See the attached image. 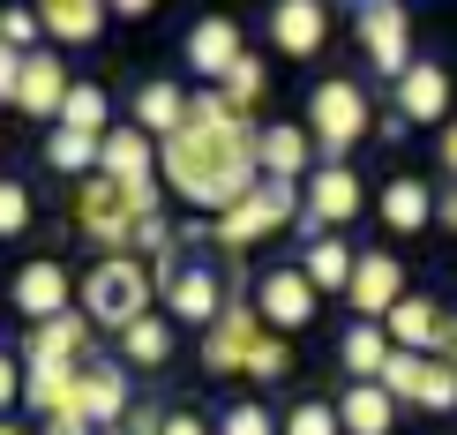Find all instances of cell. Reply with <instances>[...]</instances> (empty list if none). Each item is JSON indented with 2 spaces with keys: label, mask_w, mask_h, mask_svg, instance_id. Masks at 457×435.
I'll use <instances>...</instances> for the list:
<instances>
[{
  "label": "cell",
  "mask_w": 457,
  "mask_h": 435,
  "mask_svg": "<svg viewBox=\"0 0 457 435\" xmlns=\"http://www.w3.org/2000/svg\"><path fill=\"white\" fill-rule=\"evenodd\" d=\"M165 196L187 203L203 218H225L233 203H247L262 188V121H240L218 90H195V113L173 143L158 150Z\"/></svg>",
  "instance_id": "cell-1"
},
{
  "label": "cell",
  "mask_w": 457,
  "mask_h": 435,
  "mask_svg": "<svg viewBox=\"0 0 457 435\" xmlns=\"http://www.w3.org/2000/svg\"><path fill=\"white\" fill-rule=\"evenodd\" d=\"M293 218H308V188L300 180H262L247 203H233L225 218L203 225V240H211L218 255H247V248H262L270 233H285Z\"/></svg>",
  "instance_id": "cell-2"
},
{
  "label": "cell",
  "mask_w": 457,
  "mask_h": 435,
  "mask_svg": "<svg viewBox=\"0 0 457 435\" xmlns=\"http://www.w3.org/2000/svg\"><path fill=\"white\" fill-rule=\"evenodd\" d=\"M150 293H158V271L143 255H98L83 278V315L98 330H136L150 315Z\"/></svg>",
  "instance_id": "cell-3"
},
{
  "label": "cell",
  "mask_w": 457,
  "mask_h": 435,
  "mask_svg": "<svg viewBox=\"0 0 457 435\" xmlns=\"http://www.w3.org/2000/svg\"><path fill=\"white\" fill-rule=\"evenodd\" d=\"M375 105H368V83H353V75H330V83H315L308 98V136L322 150V165H345V150H360L375 136Z\"/></svg>",
  "instance_id": "cell-4"
},
{
  "label": "cell",
  "mask_w": 457,
  "mask_h": 435,
  "mask_svg": "<svg viewBox=\"0 0 457 435\" xmlns=\"http://www.w3.org/2000/svg\"><path fill=\"white\" fill-rule=\"evenodd\" d=\"M353 30H360V53H368V68L383 75V83L397 90L412 75V15L397 8V0H368V8H353Z\"/></svg>",
  "instance_id": "cell-5"
},
{
  "label": "cell",
  "mask_w": 457,
  "mask_h": 435,
  "mask_svg": "<svg viewBox=\"0 0 457 435\" xmlns=\"http://www.w3.org/2000/svg\"><path fill=\"white\" fill-rule=\"evenodd\" d=\"M75 225H83V240H98L105 255H128V240H136V203H128V188L120 180H83L75 188Z\"/></svg>",
  "instance_id": "cell-6"
},
{
  "label": "cell",
  "mask_w": 457,
  "mask_h": 435,
  "mask_svg": "<svg viewBox=\"0 0 457 435\" xmlns=\"http://www.w3.org/2000/svg\"><path fill=\"white\" fill-rule=\"evenodd\" d=\"M262 308V323H270L278 338H293V330H308L315 323V308H322V293L308 286V271L300 263H270V271L255 278V293H247Z\"/></svg>",
  "instance_id": "cell-7"
},
{
  "label": "cell",
  "mask_w": 457,
  "mask_h": 435,
  "mask_svg": "<svg viewBox=\"0 0 457 435\" xmlns=\"http://www.w3.org/2000/svg\"><path fill=\"white\" fill-rule=\"evenodd\" d=\"M262 338H270L262 308H255V300H233V308H225V323L203 330V368H211L218 383H233V375H247V361H255Z\"/></svg>",
  "instance_id": "cell-8"
},
{
  "label": "cell",
  "mask_w": 457,
  "mask_h": 435,
  "mask_svg": "<svg viewBox=\"0 0 457 435\" xmlns=\"http://www.w3.org/2000/svg\"><path fill=\"white\" fill-rule=\"evenodd\" d=\"M368 211V188H360V173L353 165H315L308 173V240H322V233H345V225Z\"/></svg>",
  "instance_id": "cell-9"
},
{
  "label": "cell",
  "mask_w": 457,
  "mask_h": 435,
  "mask_svg": "<svg viewBox=\"0 0 457 435\" xmlns=\"http://www.w3.org/2000/svg\"><path fill=\"white\" fill-rule=\"evenodd\" d=\"M225 308H233V300L218 293V263H180V271H173V286H165V315H173V323L218 330Z\"/></svg>",
  "instance_id": "cell-10"
},
{
  "label": "cell",
  "mask_w": 457,
  "mask_h": 435,
  "mask_svg": "<svg viewBox=\"0 0 457 435\" xmlns=\"http://www.w3.org/2000/svg\"><path fill=\"white\" fill-rule=\"evenodd\" d=\"M68 98H75V75L61 68V53L46 46V53H30V61H23V83H15V98H8V105H23L30 121H53V128H61Z\"/></svg>",
  "instance_id": "cell-11"
},
{
  "label": "cell",
  "mask_w": 457,
  "mask_h": 435,
  "mask_svg": "<svg viewBox=\"0 0 457 435\" xmlns=\"http://www.w3.org/2000/svg\"><path fill=\"white\" fill-rule=\"evenodd\" d=\"M390 113L405 128H450V75H443V61H412V75L390 90Z\"/></svg>",
  "instance_id": "cell-12"
},
{
  "label": "cell",
  "mask_w": 457,
  "mask_h": 435,
  "mask_svg": "<svg viewBox=\"0 0 457 435\" xmlns=\"http://www.w3.org/2000/svg\"><path fill=\"white\" fill-rule=\"evenodd\" d=\"M240 61H247V38H240V23H233V15H203V23L187 30V68H195L211 90H218Z\"/></svg>",
  "instance_id": "cell-13"
},
{
  "label": "cell",
  "mask_w": 457,
  "mask_h": 435,
  "mask_svg": "<svg viewBox=\"0 0 457 435\" xmlns=\"http://www.w3.org/2000/svg\"><path fill=\"white\" fill-rule=\"evenodd\" d=\"M23 406L37 413V421L83 413V368L75 361H23Z\"/></svg>",
  "instance_id": "cell-14"
},
{
  "label": "cell",
  "mask_w": 457,
  "mask_h": 435,
  "mask_svg": "<svg viewBox=\"0 0 457 435\" xmlns=\"http://www.w3.org/2000/svg\"><path fill=\"white\" fill-rule=\"evenodd\" d=\"M405 300V263L397 255H360V271H353V293H345V308L360 315V323H383V315Z\"/></svg>",
  "instance_id": "cell-15"
},
{
  "label": "cell",
  "mask_w": 457,
  "mask_h": 435,
  "mask_svg": "<svg viewBox=\"0 0 457 435\" xmlns=\"http://www.w3.org/2000/svg\"><path fill=\"white\" fill-rule=\"evenodd\" d=\"M322 165V150L308 136V121H262V180H300Z\"/></svg>",
  "instance_id": "cell-16"
},
{
  "label": "cell",
  "mask_w": 457,
  "mask_h": 435,
  "mask_svg": "<svg viewBox=\"0 0 457 435\" xmlns=\"http://www.w3.org/2000/svg\"><path fill=\"white\" fill-rule=\"evenodd\" d=\"M75 308V286H68V271L61 263H23V271H15V315H23V323L37 330V323H53V315H68Z\"/></svg>",
  "instance_id": "cell-17"
},
{
  "label": "cell",
  "mask_w": 457,
  "mask_h": 435,
  "mask_svg": "<svg viewBox=\"0 0 457 435\" xmlns=\"http://www.w3.org/2000/svg\"><path fill=\"white\" fill-rule=\"evenodd\" d=\"M90 338H98V323H90L83 308H68V315H53V323L23 330V353H15V361H75V368H90Z\"/></svg>",
  "instance_id": "cell-18"
},
{
  "label": "cell",
  "mask_w": 457,
  "mask_h": 435,
  "mask_svg": "<svg viewBox=\"0 0 457 435\" xmlns=\"http://www.w3.org/2000/svg\"><path fill=\"white\" fill-rule=\"evenodd\" d=\"M322 38H330V8L322 0H278L270 8V46L285 61H315Z\"/></svg>",
  "instance_id": "cell-19"
},
{
  "label": "cell",
  "mask_w": 457,
  "mask_h": 435,
  "mask_svg": "<svg viewBox=\"0 0 457 435\" xmlns=\"http://www.w3.org/2000/svg\"><path fill=\"white\" fill-rule=\"evenodd\" d=\"M187 113H195V90H180V83H165V75H150V83L136 90V128H143V136L150 143H173L180 136V128H187Z\"/></svg>",
  "instance_id": "cell-20"
},
{
  "label": "cell",
  "mask_w": 457,
  "mask_h": 435,
  "mask_svg": "<svg viewBox=\"0 0 457 435\" xmlns=\"http://www.w3.org/2000/svg\"><path fill=\"white\" fill-rule=\"evenodd\" d=\"M98 173H105V180H120V188L165 180V173H158V143H150L136 121H120V128L105 136V150H98Z\"/></svg>",
  "instance_id": "cell-21"
},
{
  "label": "cell",
  "mask_w": 457,
  "mask_h": 435,
  "mask_svg": "<svg viewBox=\"0 0 457 435\" xmlns=\"http://www.w3.org/2000/svg\"><path fill=\"white\" fill-rule=\"evenodd\" d=\"M83 413H90L98 428H128V413H136L128 361H90V368H83Z\"/></svg>",
  "instance_id": "cell-22"
},
{
  "label": "cell",
  "mask_w": 457,
  "mask_h": 435,
  "mask_svg": "<svg viewBox=\"0 0 457 435\" xmlns=\"http://www.w3.org/2000/svg\"><path fill=\"white\" fill-rule=\"evenodd\" d=\"M443 323H450V315L435 308L428 293H405V300H397V308L383 315L390 346H397V353H428V361H435V353H443Z\"/></svg>",
  "instance_id": "cell-23"
},
{
  "label": "cell",
  "mask_w": 457,
  "mask_h": 435,
  "mask_svg": "<svg viewBox=\"0 0 457 435\" xmlns=\"http://www.w3.org/2000/svg\"><path fill=\"white\" fill-rule=\"evenodd\" d=\"M435 203H443V196H428V180L397 173L383 196H375V211H383V225H390L397 240H405V233H428V225H435Z\"/></svg>",
  "instance_id": "cell-24"
},
{
  "label": "cell",
  "mask_w": 457,
  "mask_h": 435,
  "mask_svg": "<svg viewBox=\"0 0 457 435\" xmlns=\"http://www.w3.org/2000/svg\"><path fill=\"white\" fill-rule=\"evenodd\" d=\"M390 330L383 323H353L345 338H337V368H345V383H383V368H390Z\"/></svg>",
  "instance_id": "cell-25"
},
{
  "label": "cell",
  "mask_w": 457,
  "mask_h": 435,
  "mask_svg": "<svg viewBox=\"0 0 457 435\" xmlns=\"http://www.w3.org/2000/svg\"><path fill=\"white\" fill-rule=\"evenodd\" d=\"M300 271H308V286H315V293H337V300H345V293H353L360 255L345 248V233H322V240H308V248H300Z\"/></svg>",
  "instance_id": "cell-26"
},
{
  "label": "cell",
  "mask_w": 457,
  "mask_h": 435,
  "mask_svg": "<svg viewBox=\"0 0 457 435\" xmlns=\"http://www.w3.org/2000/svg\"><path fill=\"white\" fill-rule=\"evenodd\" d=\"M105 15L98 0H37V23H46V46H90V38L105 30Z\"/></svg>",
  "instance_id": "cell-27"
},
{
  "label": "cell",
  "mask_w": 457,
  "mask_h": 435,
  "mask_svg": "<svg viewBox=\"0 0 457 435\" xmlns=\"http://www.w3.org/2000/svg\"><path fill=\"white\" fill-rule=\"evenodd\" d=\"M337 421H345V435H390L397 428V398L383 383H345L337 390Z\"/></svg>",
  "instance_id": "cell-28"
},
{
  "label": "cell",
  "mask_w": 457,
  "mask_h": 435,
  "mask_svg": "<svg viewBox=\"0 0 457 435\" xmlns=\"http://www.w3.org/2000/svg\"><path fill=\"white\" fill-rule=\"evenodd\" d=\"M173 315H143L136 330H120V353H128V368H165L173 361Z\"/></svg>",
  "instance_id": "cell-29"
},
{
  "label": "cell",
  "mask_w": 457,
  "mask_h": 435,
  "mask_svg": "<svg viewBox=\"0 0 457 435\" xmlns=\"http://www.w3.org/2000/svg\"><path fill=\"white\" fill-rule=\"evenodd\" d=\"M98 136H75V128H53L46 136V165L53 173H75V180H98Z\"/></svg>",
  "instance_id": "cell-30"
},
{
  "label": "cell",
  "mask_w": 457,
  "mask_h": 435,
  "mask_svg": "<svg viewBox=\"0 0 457 435\" xmlns=\"http://www.w3.org/2000/svg\"><path fill=\"white\" fill-rule=\"evenodd\" d=\"M61 128H75V136H112V98H105V83H75V98H68V113H61Z\"/></svg>",
  "instance_id": "cell-31"
},
{
  "label": "cell",
  "mask_w": 457,
  "mask_h": 435,
  "mask_svg": "<svg viewBox=\"0 0 457 435\" xmlns=\"http://www.w3.org/2000/svg\"><path fill=\"white\" fill-rule=\"evenodd\" d=\"M262 90H270V68H262V53H247V61H240V68H233V75H225V83H218V98L233 105L240 121H255Z\"/></svg>",
  "instance_id": "cell-32"
},
{
  "label": "cell",
  "mask_w": 457,
  "mask_h": 435,
  "mask_svg": "<svg viewBox=\"0 0 457 435\" xmlns=\"http://www.w3.org/2000/svg\"><path fill=\"white\" fill-rule=\"evenodd\" d=\"M420 383H428V353H390V368H383V390L397 406H420Z\"/></svg>",
  "instance_id": "cell-33"
},
{
  "label": "cell",
  "mask_w": 457,
  "mask_h": 435,
  "mask_svg": "<svg viewBox=\"0 0 457 435\" xmlns=\"http://www.w3.org/2000/svg\"><path fill=\"white\" fill-rule=\"evenodd\" d=\"M285 435H345V421H337V398H300L293 413H285Z\"/></svg>",
  "instance_id": "cell-34"
},
{
  "label": "cell",
  "mask_w": 457,
  "mask_h": 435,
  "mask_svg": "<svg viewBox=\"0 0 457 435\" xmlns=\"http://www.w3.org/2000/svg\"><path fill=\"white\" fill-rule=\"evenodd\" d=\"M218 435H285V428H278V413H270V406L240 398V406H225V413H218Z\"/></svg>",
  "instance_id": "cell-35"
},
{
  "label": "cell",
  "mask_w": 457,
  "mask_h": 435,
  "mask_svg": "<svg viewBox=\"0 0 457 435\" xmlns=\"http://www.w3.org/2000/svg\"><path fill=\"white\" fill-rule=\"evenodd\" d=\"M285 375H293V346L270 330V338L255 346V361H247V383H285Z\"/></svg>",
  "instance_id": "cell-36"
},
{
  "label": "cell",
  "mask_w": 457,
  "mask_h": 435,
  "mask_svg": "<svg viewBox=\"0 0 457 435\" xmlns=\"http://www.w3.org/2000/svg\"><path fill=\"white\" fill-rule=\"evenodd\" d=\"M420 413H457V368H450V361H428V383H420Z\"/></svg>",
  "instance_id": "cell-37"
},
{
  "label": "cell",
  "mask_w": 457,
  "mask_h": 435,
  "mask_svg": "<svg viewBox=\"0 0 457 435\" xmlns=\"http://www.w3.org/2000/svg\"><path fill=\"white\" fill-rule=\"evenodd\" d=\"M23 225H30V188L23 180H0V233H23Z\"/></svg>",
  "instance_id": "cell-38"
},
{
  "label": "cell",
  "mask_w": 457,
  "mask_h": 435,
  "mask_svg": "<svg viewBox=\"0 0 457 435\" xmlns=\"http://www.w3.org/2000/svg\"><path fill=\"white\" fill-rule=\"evenodd\" d=\"M37 435H98L90 413H61V421H37Z\"/></svg>",
  "instance_id": "cell-39"
},
{
  "label": "cell",
  "mask_w": 457,
  "mask_h": 435,
  "mask_svg": "<svg viewBox=\"0 0 457 435\" xmlns=\"http://www.w3.org/2000/svg\"><path fill=\"white\" fill-rule=\"evenodd\" d=\"M435 150H443V173H450V188H457V121L443 128V143H435Z\"/></svg>",
  "instance_id": "cell-40"
},
{
  "label": "cell",
  "mask_w": 457,
  "mask_h": 435,
  "mask_svg": "<svg viewBox=\"0 0 457 435\" xmlns=\"http://www.w3.org/2000/svg\"><path fill=\"white\" fill-rule=\"evenodd\" d=\"M165 435H211V428H203L195 413H165Z\"/></svg>",
  "instance_id": "cell-41"
},
{
  "label": "cell",
  "mask_w": 457,
  "mask_h": 435,
  "mask_svg": "<svg viewBox=\"0 0 457 435\" xmlns=\"http://www.w3.org/2000/svg\"><path fill=\"white\" fill-rule=\"evenodd\" d=\"M435 225H450V233H457V188H450L443 203H435Z\"/></svg>",
  "instance_id": "cell-42"
},
{
  "label": "cell",
  "mask_w": 457,
  "mask_h": 435,
  "mask_svg": "<svg viewBox=\"0 0 457 435\" xmlns=\"http://www.w3.org/2000/svg\"><path fill=\"white\" fill-rule=\"evenodd\" d=\"M435 361H450V368H457V315L443 323V353H435Z\"/></svg>",
  "instance_id": "cell-43"
},
{
  "label": "cell",
  "mask_w": 457,
  "mask_h": 435,
  "mask_svg": "<svg viewBox=\"0 0 457 435\" xmlns=\"http://www.w3.org/2000/svg\"><path fill=\"white\" fill-rule=\"evenodd\" d=\"M0 435H30V428H15V421H8V428H0Z\"/></svg>",
  "instance_id": "cell-44"
},
{
  "label": "cell",
  "mask_w": 457,
  "mask_h": 435,
  "mask_svg": "<svg viewBox=\"0 0 457 435\" xmlns=\"http://www.w3.org/2000/svg\"><path fill=\"white\" fill-rule=\"evenodd\" d=\"M98 435H128V428H98Z\"/></svg>",
  "instance_id": "cell-45"
}]
</instances>
